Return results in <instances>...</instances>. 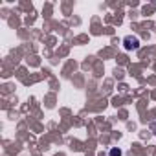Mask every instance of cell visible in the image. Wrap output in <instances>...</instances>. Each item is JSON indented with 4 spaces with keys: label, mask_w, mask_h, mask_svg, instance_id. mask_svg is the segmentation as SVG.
<instances>
[{
    "label": "cell",
    "mask_w": 156,
    "mask_h": 156,
    "mask_svg": "<svg viewBox=\"0 0 156 156\" xmlns=\"http://www.w3.org/2000/svg\"><path fill=\"white\" fill-rule=\"evenodd\" d=\"M123 44H125V50H136V48L140 46V41H138V37L127 35L125 41H123Z\"/></svg>",
    "instance_id": "cell-1"
},
{
    "label": "cell",
    "mask_w": 156,
    "mask_h": 156,
    "mask_svg": "<svg viewBox=\"0 0 156 156\" xmlns=\"http://www.w3.org/2000/svg\"><path fill=\"white\" fill-rule=\"evenodd\" d=\"M110 156H121V151L119 149H112L110 151Z\"/></svg>",
    "instance_id": "cell-2"
}]
</instances>
